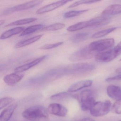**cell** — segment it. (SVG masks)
<instances>
[{"label":"cell","mask_w":121,"mask_h":121,"mask_svg":"<svg viewBox=\"0 0 121 121\" xmlns=\"http://www.w3.org/2000/svg\"><path fill=\"white\" fill-rule=\"evenodd\" d=\"M43 2L42 0H33L17 5L5 10L2 12V15H8L16 12L29 9L39 5Z\"/></svg>","instance_id":"obj_6"},{"label":"cell","mask_w":121,"mask_h":121,"mask_svg":"<svg viewBox=\"0 0 121 121\" xmlns=\"http://www.w3.org/2000/svg\"><path fill=\"white\" fill-rule=\"evenodd\" d=\"M96 52L90 50L87 46L73 53L69 57L71 61H76L90 59L96 56Z\"/></svg>","instance_id":"obj_4"},{"label":"cell","mask_w":121,"mask_h":121,"mask_svg":"<svg viewBox=\"0 0 121 121\" xmlns=\"http://www.w3.org/2000/svg\"><path fill=\"white\" fill-rule=\"evenodd\" d=\"M89 27L88 21H83L78 22L69 27L67 30L69 32H74Z\"/></svg>","instance_id":"obj_20"},{"label":"cell","mask_w":121,"mask_h":121,"mask_svg":"<svg viewBox=\"0 0 121 121\" xmlns=\"http://www.w3.org/2000/svg\"><path fill=\"white\" fill-rule=\"evenodd\" d=\"M47 57H48V56L47 55L43 56L35 59L34 60L29 63L25 64L19 67H17L14 70V72L15 73H22L24 71H26L32 68V67L40 63L41 62L46 59Z\"/></svg>","instance_id":"obj_10"},{"label":"cell","mask_w":121,"mask_h":121,"mask_svg":"<svg viewBox=\"0 0 121 121\" xmlns=\"http://www.w3.org/2000/svg\"><path fill=\"white\" fill-rule=\"evenodd\" d=\"M110 19L108 17H97L88 20L89 27H99L106 25L109 23Z\"/></svg>","instance_id":"obj_14"},{"label":"cell","mask_w":121,"mask_h":121,"mask_svg":"<svg viewBox=\"0 0 121 121\" xmlns=\"http://www.w3.org/2000/svg\"><path fill=\"white\" fill-rule=\"evenodd\" d=\"M100 0H79V1H76V2L73 3L71 5L68 7V8H73L75 7L81 5L92 4V3H95L100 2Z\"/></svg>","instance_id":"obj_28"},{"label":"cell","mask_w":121,"mask_h":121,"mask_svg":"<svg viewBox=\"0 0 121 121\" xmlns=\"http://www.w3.org/2000/svg\"><path fill=\"white\" fill-rule=\"evenodd\" d=\"M116 72L117 73H121V68L117 69L116 70Z\"/></svg>","instance_id":"obj_34"},{"label":"cell","mask_w":121,"mask_h":121,"mask_svg":"<svg viewBox=\"0 0 121 121\" xmlns=\"http://www.w3.org/2000/svg\"><path fill=\"white\" fill-rule=\"evenodd\" d=\"M112 103L109 100L95 102L90 109L92 116L101 117L107 114L110 110Z\"/></svg>","instance_id":"obj_2"},{"label":"cell","mask_w":121,"mask_h":121,"mask_svg":"<svg viewBox=\"0 0 121 121\" xmlns=\"http://www.w3.org/2000/svg\"><path fill=\"white\" fill-rule=\"evenodd\" d=\"M25 29L24 27H18L9 30L2 34L0 36V39H6L14 35L20 34Z\"/></svg>","instance_id":"obj_17"},{"label":"cell","mask_w":121,"mask_h":121,"mask_svg":"<svg viewBox=\"0 0 121 121\" xmlns=\"http://www.w3.org/2000/svg\"><path fill=\"white\" fill-rule=\"evenodd\" d=\"M71 1V0H60L53 3L39 8L36 11V13L37 14H42L51 12Z\"/></svg>","instance_id":"obj_9"},{"label":"cell","mask_w":121,"mask_h":121,"mask_svg":"<svg viewBox=\"0 0 121 121\" xmlns=\"http://www.w3.org/2000/svg\"><path fill=\"white\" fill-rule=\"evenodd\" d=\"M107 93L109 97L116 101L121 100V88L114 85H110L107 88Z\"/></svg>","instance_id":"obj_11"},{"label":"cell","mask_w":121,"mask_h":121,"mask_svg":"<svg viewBox=\"0 0 121 121\" xmlns=\"http://www.w3.org/2000/svg\"><path fill=\"white\" fill-rule=\"evenodd\" d=\"M48 111L44 107L35 106L26 109L22 112V117L30 121H44L48 119Z\"/></svg>","instance_id":"obj_1"},{"label":"cell","mask_w":121,"mask_h":121,"mask_svg":"<svg viewBox=\"0 0 121 121\" xmlns=\"http://www.w3.org/2000/svg\"><path fill=\"white\" fill-rule=\"evenodd\" d=\"M78 121H96L95 120L89 118V117H86V118H83Z\"/></svg>","instance_id":"obj_33"},{"label":"cell","mask_w":121,"mask_h":121,"mask_svg":"<svg viewBox=\"0 0 121 121\" xmlns=\"http://www.w3.org/2000/svg\"><path fill=\"white\" fill-rule=\"evenodd\" d=\"M44 27V25L41 24L35 25L33 26H30L26 28L20 35V36H24L28 35L37 31L39 30H41Z\"/></svg>","instance_id":"obj_19"},{"label":"cell","mask_w":121,"mask_h":121,"mask_svg":"<svg viewBox=\"0 0 121 121\" xmlns=\"http://www.w3.org/2000/svg\"><path fill=\"white\" fill-rule=\"evenodd\" d=\"M72 97V95L69 92H61L53 95L51 97V99L53 100L61 101L68 99Z\"/></svg>","instance_id":"obj_22"},{"label":"cell","mask_w":121,"mask_h":121,"mask_svg":"<svg viewBox=\"0 0 121 121\" xmlns=\"http://www.w3.org/2000/svg\"><path fill=\"white\" fill-rule=\"evenodd\" d=\"M121 14V5H111L106 8L102 13L103 16L108 17Z\"/></svg>","instance_id":"obj_16"},{"label":"cell","mask_w":121,"mask_h":121,"mask_svg":"<svg viewBox=\"0 0 121 121\" xmlns=\"http://www.w3.org/2000/svg\"><path fill=\"white\" fill-rule=\"evenodd\" d=\"M24 75L17 73H12L6 75L4 77V82L10 86H13L22 80Z\"/></svg>","instance_id":"obj_13"},{"label":"cell","mask_w":121,"mask_h":121,"mask_svg":"<svg viewBox=\"0 0 121 121\" xmlns=\"http://www.w3.org/2000/svg\"><path fill=\"white\" fill-rule=\"evenodd\" d=\"M113 112L117 114H121V100L117 101L112 106Z\"/></svg>","instance_id":"obj_30"},{"label":"cell","mask_w":121,"mask_h":121,"mask_svg":"<svg viewBox=\"0 0 121 121\" xmlns=\"http://www.w3.org/2000/svg\"><path fill=\"white\" fill-rule=\"evenodd\" d=\"M117 29V28L116 27H112V28H109V29H106L98 32L92 35V38L93 39H98V38L103 37L107 35L108 34L114 31Z\"/></svg>","instance_id":"obj_25"},{"label":"cell","mask_w":121,"mask_h":121,"mask_svg":"<svg viewBox=\"0 0 121 121\" xmlns=\"http://www.w3.org/2000/svg\"><path fill=\"white\" fill-rule=\"evenodd\" d=\"M88 9L83 10H73L67 12L64 14V18H69L77 17L81 15L88 11Z\"/></svg>","instance_id":"obj_26"},{"label":"cell","mask_w":121,"mask_h":121,"mask_svg":"<svg viewBox=\"0 0 121 121\" xmlns=\"http://www.w3.org/2000/svg\"><path fill=\"white\" fill-rule=\"evenodd\" d=\"M93 83L91 80H85L76 82L71 86L68 90L69 92H77L85 88L90 87Z\"/></svg>","instance_id":"obj_12"},{"label":"cell","mask_w":121,"mask_h":121,"mask_svg":"<svg viewBox=\"0 0 121 121\" xmlns=\"http://www.w3.org/2000/svg\"><path fill=\"white\" fill-rule=\"evenodd\" d=\"M17 107V104L14 103L3 110L0 115V121H9Z\"/></svg>","instance_id":"obj_15"},{"label":"cell","mask_w":121,"mask_h":121,"mask_svg":"<svg viewBox=\"0 0 121 121\" xmlns=\"http://www.w3.org/2000/svg\"><path fill=\"white\" fill-rule=\"evenodd\" d=\"M121 74H119L116 76L114 77H110L106 79L105 81L107 82H111L114 81L121 80Z\"/></svg>","instance_id":"obj_31"},{"label":"cell","mask_w":121,"mask_h":121,"mask_svg":"<svg viewBox=\"0 0 121 121\" xmlns=\"http://www.w3.org/2000/svg\"><path fill=\"white\" fill-rule=\"evenodd\" d=\"M90 34L88 32H81L73 35L70 37V40L73 43H79L87 39Z\"/></svg>","instance_id":"obj_21"},{"label":"cell","mask_w":121,"mask_h":121,"mask_svg":"<svg viewBox=\"0 0 121 121\" xmlns=\"http://www.w3.org/2000/svg\"><path fill=\"white\" fill-rule=\"evenodd\" d=\"M80 99L81 109L83 111L90 110L95 102L92 92L90 90L82 91L80 94Z\"/></svg>","instance_id":"obj_5"},{"label":"cell","mask_w":121,"mask_h":121,"mask_svg":"<svg viewBox=\"0 0 121 121\" xmlns=\"http://www.w3.org/2000/svg\"><path fill=\"white\" fill-rule=\"evenodd\" d=\"M43 35H39L28 39L21 41L16 44L15 47L16 48H19L30 45L39 40L43 36Z\"/></svg>","instance_id":"obj_18"},{"label":"cell","mask_w":121,"mask_h":121,"mask_svg":"<svg viewBox=\"0 0 121 121\" xmlns=\"http://www.w3.org/2000/svg\"><path fill=\"white\" fill-rule=\"evenodd\" d=\"M119 55L114 48L106 51L97 54L95 56V59L97 62H108L114 60Z\"/></svg>","instance_id":"obj_7"},{"label":"cell","mask_w":121,"mask_h":121,"mask_svg":"<svg viewBox=\"0 0 121 121\" xmlns=\"http://www.w3.org/2000/svg\"><path fill=\"white\" fill-rule=\"evenodd\" d=\"M119 61H121V58L120 59V60H119Z\"/></svg>","instance_id":"obj_36"},{"label":"cell","mask_w":121,"mask_h":121,"mask_svg":"<svg viewBox=\"0 0 121 121\" xmlns=\"http://www.w3.org/2000/svg\"><path fill=\"white\" fill-rule=\"evenodd\" d=\"M37 20V18H34V17L20 20H17V21H15L13 22H11L9 24L7 25L5 27H7L12 26H18V25L27 24L34 22L36 21Z\"/></svg>","instance_id":"obj_23"},{"label":"cell","mask_w":121,"mask_h":121,"mask_svg":"<svg viewBox=\"0 0 121 121\" xmlns=\"http://www.w3.org/2000/svg\"><path fill=\"white\" fill-rule=\"evenodd\" d=\"M119 121H121V120H119Z\"/></svg>","instance_id":"obj_37"},{"label":"cell","mask_w":121,"mask_h":121,"mask_svg":"<svg viewBox=\"0 0 121 121\" xmlns=\"http://www.w3.org/2000/svg\"><path fill=\"white\" fill-rule=\"evenodd\" d=\"M65 25L63 23H56L49 25L47 26L44 27L41 30V31H55L62 29L65 27Z\"/></svg>","instance_id":"obj_24"},{"label":"cell","mask_w":121,"mask_h":121,"mask_svg":"<svg viewBox=\"0 0 121 121\" xmlns=\"http://www.w3.org/2000/svg\"><path fill=\"white\" fill-rule=\"evenodd\" d=\"M5 21L4 20H1L0 21V25H2L4 23Z\"/></svg>","instance_id":"obj_35"},{"label":"cell","mask_w":121,"mask_h":121,"mask_svg":"<svg viewBox=\"0 0 121 121\" xmlns=\"http://www.w3.org/2000/svg\"><path fill=\"white\" fill-rule=\"evenodd\" d=\"M114 49L119 56L121 54V41L114 48Z\"/></svg>","instance_id":"obj_32"},{"label":"cell","mask_w":121,"mask_h":121,"mask_svg":"<svg viewBox=\"0 0 121 121\" xmlns=\"http://www.w3.org/2000/svg\"><path fill=\"white\" fill-rule=\"evenodd\" d=\"M48 112L51 114L60 117H65L68 114L67 108L60 104L53 103L50 104L47 109Z\"/></svg>","instance_id":"obj_8"},{"label":"cell","mask_w":121,"mask_h":121,"mask_svg":"<svg viewBox=\"0 0 121 121\" xmlns=\"http://www.w3.org/2000/svg\"><path fill=\"white\" fill-rule=\"evenodd\" d=\"M115 40L113 38L104 39L91 42L88 46L92 51H103L110 48L114 45Z\"/></svg>","instance_id":"obj_3"},{"label":"cell","mask_w":121,"mask_h":121,"mask_svg":"<svg viewBox=\"0 0 121 121\" xmlns=\"http://www.w3.org/2000/svg\"><path fill=\"white\" fill-rule=\"evenodd\" d=\"M14 99L12 97H5L0 99V109L4 108L14 101Z\"/></svg>","instance_id":"obj_27"},{"label":"cell","mask_w":121,"mask_h":121,"mask_svg":"<svg viewBox=\"0 0 121 121\" xmlns=\"http://www.w3.org/2000/svg\"><path fill=\"white\" fill-rule=\"evenodd\" d=\"M64 42H57L53 44H46L44 46H42L39 48V49L42 50H48V49H52L54 48L58 47L63 44Z\"/></svg>","instance_id":"obj_29"}]
</instances>
